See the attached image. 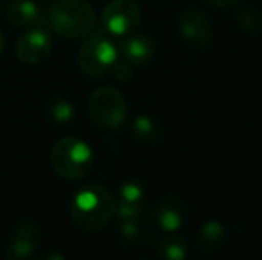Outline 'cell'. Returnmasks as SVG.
I'll use <instances>...</instances> for the list:
<instances>
[{
	"mask_svg": "<svg viewBox=\"0 0 262 260\" xmlns=\"http://www.w3.org/2000/svg\"><path fill=\"white\" fill-rule=\"evenodd\" d=\"M118 201L109 189L102 185L80 187L70 201V218L79 230L97 233L116 218Z\"/></svg>",
	"mask_w": 262,
	"mask_h": 260,
	"instance_id": "6da1fadb",
	"label": "cell"
},
{
	"mask_svg": "<svg viewBox=\"0 0 262 260\" xmlns=\"http://www.w3.org/2000/svg\"><path fill=\"white\" fill-rule=\"evenodd\" d=\"M47 23L68 39H84L97 31V13L88 0H54L47 11Z\"/></svg>",
	"mask_w": 262,
	"mask_h": 260,
	"instance_id": "7a4b0ae2",
	"label": "cell"
},
{
	"mask_svg": "<svg viewBox=\"0 0 262 260\" xmlns=\"http://www.w3.org/2000/svg\"><path fill=\"white\" fill-rule=\"evenodd\" d=\"M50 164L61 178L80 180L93 168V152L82 139L62 137L50 150Z\"/></svg>",
	"mask_w": 262,
	"mask_h": 260,
	"instance_id": "3957f363",
	"label": "cell"
},
{
	"mask_svg": "<svg viewBox=\"0 0 262 260\" xmlns=\"http://www.w3.org/2000/svg\"><path fill=\"white\" fill-rule=\"evenodd\" d=\"M116 61L118 49L102 29H97L88 38H84V43L77 56V64L80 72L91 79L104 77L107 72H111Z\"/></svg>",
	"mask_w": 262,
	"mask_h": 260,
	"instance_id": "277c9868",
	"label": "cell"
},
{
	"mask_svg": "<svg viewBox=\"0 0 262 260\" xmlns=\"http://www.w3.org/2000/svg\"><path fill=\"white\" fill-rule=\"evenodd\" d=\"M88 116L100 129H116L127 118V100L116 87L104 86L88 98Z\"/></svg>",
	"mask_w": 262,
	"mask_h": 260,
	"instance_id": "5b68a950",
	"label": "cell"
},
{
	"mask_svg": "<svg viewBox=\"0 0 262 260\" xmlns=\"http://www.w3.org/2000/svg\"><path fill=\"white\" fill-rule=\"evenodd\" d=\"M141 23V7L136 0H111L102 13V29L113 36H128Z\"/></svg>",
	"mask_w": 262,
	"mask_h": 260,
	"instance_id": "8992f818",
	"label": "cell"
},
{
	"mask_svg": "<svg viewBox=\"0 0 262 260\" xmlns=\"http://www.w3.org/2000/svg\"><path fill=\"white\" fill-rule=\"evenodd\" d=\"M177 29H179L180 38L189 46L205 49V46H209L212 43V23H210L209 18L205 16V13H202L200 9L189 7V9L182 11L179 14V20H177Z\"/></svg>",
	"mask_w": 262,
	"mask_h": 260,
	"instance_id": "52a82bcc",
	"label": "cell"
},
{
	"mask_svg": "<svg viewBox=\"0 0 262 260\" xmlns=\"http://www.w3.org/2000/svg\"><path fill=\"white\" fill-rule=\"evenodd\" d=\"M52 36L47 29L41 27H31L20 34L16 41V57L25 64H39L47 61L52 54Z\"/></svg>",
	"mask_w": 262,
	"mask_h": 260,
	"instance_id": "ba28073f",
	"label": "cell"
},
{
	"mask_svg": "<svg viewBox=\"0 0 262 260\" xmlns=\"http://www.w3.org/2000/svg\"><path fill=\"white\" fill-rule=\"evenodd\" d=\"M41 243V230L32 219H21L16 223L11 235V243L6 257L9 260H21L31 257Z\"/></svg>",
	"mask_w": 262,
	"mask_h": 260,
	"instance_id": "9c48e42d",
	"label": "cell"
},
{
	"mask_svg": "<svg viewBox=\"0 0 262 260\" xmlns=\"http://www.w3.org/2000/svg\"><path fill=\"white\" fill-rule=\"evenodd\" d=\"M154 219H156L159 228L164 232H179L186 221V208H184L180 198L166 196L164 200L159 201L156 210H154Z\"/></svg>",
	"mask_w": 262,
	"mask_h": 260,
	"instance_id": "30bf717a",
	"label": "cell"
},
{
	"mask_svg": "<svg viewBox=\"0 0 262 260\" xmlns=\"http://www.w3.org/2000/svg\"><path fill=\"white\" fill-rule=\"evenodd\" d=\"M6 13L11 23L20 27H41L47 23V14L34 0H11Z\"/></svg>",
	"mask_w": 262,
	"mask_h": 260,
	"instance_id": "8fae6325",
	"label": "cell"
},
{
	"mask_svg": "<svg viewBox=\"0 0 262 260\" xmlns=\"http://www.w3.org/2000/svg\"><path fill=\"white\" fill-rule=\"evenodd\" d=\"M121 56L132 66H145L156 56V43L145 34H132L121 41Z\"/></svg>",
	"mask_w": 262,
	"mask_h": 260,
	"instance_id": "7c38bea8",
	"label": "cell"
},
{
	"mask_svg": "<svg viewBox=\"0 0 262 260\" xmlns=\"http://www.w3.org/2000/svg\"><path fill=\"white\" fill-rule=\"evenodd\" d=\"M227 244V232L225 226L220 221H205L198 233V246L204 253L212 255L216 251L223 250V246Z\"/></svg>",
	"mask_w": 262,
	"mask_h": 260,
	"instance_id": "4fadbf2b",
	"label": "cell"
},
{
	"mask_svg": "<svg viewBox=\"0 0 262 260\" xmlns=\"http://www.w3.org/2000/svg\"><path fill=\"white\" fill-rule=\"evenodd\" d=\"M157 257L162 260H184L189 253L186 239L179 233H169L157 244Z\"/></svg>",
	"mask_w": 262,
	"mask_h": 260,
	"instance_id": "5bb4252c",
	"label": "cell"
},
{
	"mask_svg": "<svg viewBox=\"0 0 262 260\" xmlns=\"http://www.w3.org/2000/svg\"><path fill=\"white\" fill-rule=\"evenodd\" d=\"M134 137L146 145H156L162 137V129L152 116H138L132 123Z\"/></svg>",
	"mask_w": 262,
	"mask_h": 260,
	"instance_id": "9a60e30c",
	"label": "cell"
},
{
	"mask_svg": "<svg viewBox=\"0 0 262 260\" xmlns=\"http://www.w3.org/2000/svg\"><path fill=\"white\" fill-rule=\"evenodd\" d=\"M145 200V185L139 180H127L120 189V201L118 205H128V207H141Z\"/></svg>",
	"mask_w": 262,
	"mask_h": 260,
	"instance_id": "2e32d148",
	"label": "cell"
},
{
	"mask_svg": "<svg viewBox=\"0 0 262 260\" xmlns=\"http://www.w3.org/2000/svg\"><path fill=\"white\" fill-rule=\"evenodd\" d=\"M237 23L246 34H259L262 32V13L257 7H243L239 11Z\"/></svg>",
	"mask_w": 262,
	"mask_h": 260,
	"instance_id": "e0dca14e",
	"label": "cell"
},
{
	"mask_svg": "<svg viewBox=\"0 0 262 260\" xmlns=\"http://www.w3.org/2000/svg\"><path fill=\"white\" fill-rule=\"evenodd\" d=\"M50 116L55 122H70L73 116V107L70 105V102L59 100L50 105Z\"/></svg>",
	"mask_w": 262,
	"mask_h": 260,
	"instance_id": "ac0fdd59",
	"label": "cell"
},
{
	"mask_svg": "<svg viewBox=\"0 0 262 260\" xmlns=\"http://www.w3.org/2000/svg\"><path fill=\"white\" fill-rule=\"evenodd\" d=\"M111 69H113L114 77H116L118 80H121V82H127V80L132 79V64H128L127 61H121V63L116 61Z\"/></svg>",
	"mask_w": 262,
	"mask_h": 260,
	"instance_id": "d6986e66",
	"label": "cell"
},
{
	"mask_svg": "<svg viewBox=\"0 0 262 260\" xmlns=\"http://www.w3.org/2000/svg\"><path fill=\"white\" fill-rule=\"evenodd\" d=\"M212 7H217V9H232V7L239 6L243 0H207Z\"/></svg>",
	"mask_w": 262,
	"mask_h": 260,
	"instance_id": "ffe728a7",
	"label": "cell"
},
{
	"mask_svg": "<svg viewBox=\"0 0 262 260\" xmlns=\"http://www.w3.org/2000/svg\"><path fill=\"white\" fill-rule=\"evenodd\" d=\"M4 43H6V39H4V34L0 32V54L4 52Z\"/></svg>",
	"mask_w": 262,
	"mask_h": 260,
	"instance_id": "44dd1931",
	"label": "cell"
}]
</instances>
